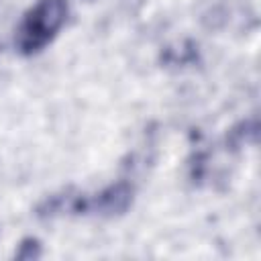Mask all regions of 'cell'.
<instances>
[{
	"instance_id": "6da1fadb",
	"label": "cell",
	"mask_w": 261,
	"mask_h": 261,
	"mask_svg": "<svg viewBox=\"0 0 261 261\" xmlns=\"http://www.w3.org/2000/svg\"><path fill=\"white\" fill-rule=\"evenodd\" d=\"M67 12V0H37L24 12L16 29V51L22 55H35L43 51L63 29Z\"/></svg>"
},
{
	"instance_id": "7a4b0ae2",
	"label": "cell",
	"mask_w": 261,
	"mask_h": 261,
	"mask_svg": "<svg viewBox=\"0 0 261 261\" xmlns=\"http://www.w3.org/2000/svg\"><path fill=\"white\" fill-rule=\"evenodd\" d=\"M133 200V190L128 184L120 181V184H114L110 188H106L104 192H100L92 202H90V210L92 212H98V214H120L128 208Z\"/></svg>"
}]
</instances>
